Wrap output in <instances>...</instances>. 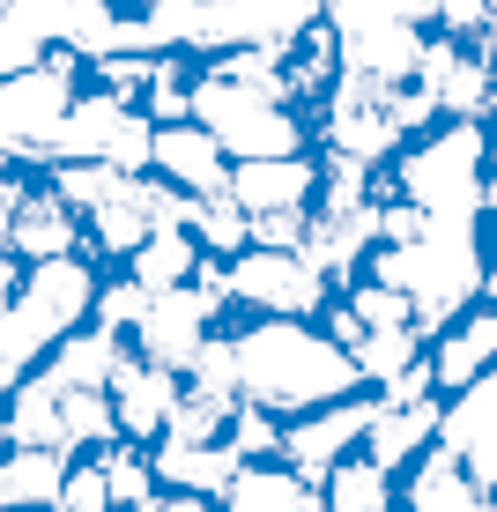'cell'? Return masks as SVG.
I'll list each match as a JSON object with an SVG mask.
<instances>
[{"label": "cell", "instance_id": "1f68e13d", "mask_svg": "<svg viewBox=\"0 0 497 512\" xmlns=\"http://www.w3.org/2000/svg\"><path fill=\"white\" fill-rule=\"evenodd\" d=\"M30 171H15V164H0V231H8V208H15V193H23Z\"/></svg>", "mask_w": 497, "mask_h": 512}, {"label": "cell", "instance_id": "cb8c5ba5", "mask_svg": "<svg viewBox=\"0 0 497 512\" xmlns=\"http://www.w3.org/2000/svg\"><path fill=\"white\" fill-rule=\"evenodd\" d=\"M60 52H75L82 67L127 52V8L119 0H67L60 8Z\"/></svg>", "mask_w": 497, "mask_h": 512}, {"label": "cell", "instance_id": "ac0fdd59", "mask_svg": "<svg viewBox=\"0 0 497 512\" xmlns=\"http://www.w3.org/2000/svg\"><path fill=\"white\" fill-rule=\"evenodd\" d=\"M438 416H446V394H416V401H379V416H371L364 431V453L379 468H416L423 453L438 446Z\"/></svg>", "mask_w": 497, "mask_h": 512}, {"label": "cell", "instance_id": "836d02e7", "mask_svg": "<svg viewBox=\"0 0 497 512\" xmlns=\"http://www.w3.org/2000/svg\"><path fill=\"white\" fill-rule=\"evenodd\" d=\"M483 245H490V282H483V297L497 305V216H483Z\"/></svg>", "mask_w": 497, "mask_h": 512}, {"label": "cell", "instance_id": "74e56055", "mask_svg": "<svg viewBox=\"0 0 497 512\" xmlns=\"http://www.w3.org/2000/svg\"><path fill=\"white\" fill-rule=\"evenodd\" d=\"M30 512H60V505H30Z\"/></svg>", "mask_w": 497, "mask_h": 512}, {"label": "cell", "instance_id": "44dd1931", "mask_svg": "<svg viewBox=\"0 0 497 512\" xmlns=\"http://www.w3.org/2000/svg\"><path fill=\"white\" fill-rule=\"evenodd\" d=\"M127 349H134V342H127L119 327H104V320H82V327H75V334H67V342H60V349H52V357L38 364V372H52L60 386H97V394H104Z\"/></svg>", "mask_w": 497, "mask_h": 512}, {"label": "cell", "instance_id": "5b68a950", "mask_svg": "<svg viewBox=\"0 0 497 512\" xmlns=\"http://www.w3.org/2000/svg\"><path fill=\"white\" fill-rule=\"evenodd\" d=\"M186 119H201V127L223 141L230 164L319 149V141H312V112H297V104L253 90V82H230V75H216V67H201V75H193V112H186Z\"/></svg>", "mask_w": 497, "mask_h": 512}, {"label": "cell", "instance_id": "d4e9b609", "mask_svg": "<svg viewBox=\"0 0 497 512\" xmlns=\"http://www.w3.org/2000/svg\"><path fill=\"white\" fill-rule=\"evenodd\" d=\"M201 245H193L186 223H171V231H149V245H134L127 253V275L141 282V290H179V282L201 275Z\"/></svg>", "mask_w": 497, "mask_h": 512}, {"label": "cell", "instance_id": "603a6c76", "mask_svg": "<svg viewBox=\"0 0 497 512\" xmlns=\"http://www.w3.org/2000/svg\"><path fill=\"white\" fill-rule=\"evenodd\" d=\"M60 483H67V453H52V446H0V512L60 505Z\"/></svg>", "mask_w": 497, "mask_h": 512}, {"label": "cell", "instance_id": "ba28073f", "mask_svg": "<svg viewBox=\"0 0 497 512\" xmlns=\"http://www.w3.org/2000/svg\"><path fill=\"white\" fill-rule=\"evenodd\" d=\"M149 141H156V119L141 112L134 97L104 90V82H82L75 112H67L60 141H52V164H119V171H149Z\"/></svg>", "mask_w": 497, "mask_h": 512}, {"label": "cell", "instance_id": "30bf717a", "mask_svg": "<svg viewBox=\"0 0 497 512\" xmlns=\"http://www.w3.org/2000/svg\"><path fill=\"white\" fill-rule=\"evenodd\" d=\"M371 416H379V394H342V401H327V409H305L297 423H282V461L305 475V483H327L334 461L364 453Z\"/></svg>", "mask_w": 497, "mask_h": 512}, {"label": "cell", "instance_id": "7402d4cb", "mask_svg": "<svg viewBox=\"0 0 497 512\" xmlns=\"http://www.w3.org/2000/svg\"><path fill=\"white\" fill-rule=\"evenodd\" d=\"M394 512H490V490L475 483V475L460 468L446 446H431V453L416 461V475H408V498H401Z\"/></svg>", "mask_w": 497, "mask_h": 512}, {"label": "cell", "instance_id": "8fae6325", "mask_svg": "<svg viewBox=\"0 0 497 512\" xmlns=\"http://www.w3.org/2000/svg\"><path fill=\"white\" fill-rule=\"evenodd\" d=\"M416 82H423V97L438 104V119H490L497 60H490V52L475 45V38H446V30H431Z\"/></svg>", "mask_w": 497, "mask_h": 512}, {"label": "cell", "instance_id": "83f0119b", "mask_svg": "<svg viewBox=\"0 0 497 512\" xmlns=\"http://www.w3.org/2000/svg\"><path fill=\"white\" fill-rule=\"evenodd\" d=\"M223 438L245 453V461H282V423H275V409H253V401H238V416H230Z\"/></svg>", "mask_w": 497, "mask_h": 512}, {"label": "cell", "instance_id": "52a82bcc", "mask_svg": "<svg viewBox=\"0 0 497 512\" xmlns=\"http://www.w3.org/2000/svg\"><path fill=\"white\" fill-rule=\"evenodd\" d=\"M334 297V282L312 268L297 245H245L223 260V305H238L245 320L268 312V320H319Z\"/></svg>", "mask_w": 497, "mask_h": 512}, {"label": "cell", "instance_id": "8d00e7d4", "mask_svg": "<svg viewBox=\"0 0 497 512\" xmlns=\"http://www.w3.org/2000/svg\"><path fill=\"white\" fill-rule=\"evenodd\" d=\"M119 8H171V0H119Z\"/></svg>", "mask_w": 497, "mask_h": 512}, {"label": "cell", "instance_id": "5bb4252c", "mask_svg": "<svg viewBox=\"0 0 497 512\" xmlns=\"http://www.w3.org/2000/svg\"><path fill=\"white\" fill-rule=\"evenodd\" d=\"M230 201H238L245 216H305L319 201V149L230 164Z\"/></svg>", "mask_w": 497, "mask_h": 512}, {"label": "cell", "instance_id": "7c38bea8", "mask_svg": "<svg viewBox=\"0 0 497 512\" xmlns=\"http://www.w3.org/2000/svg\"><path fill=\"white\" fill-rule=\"evenodd\" d=\"M0 245H8L15 260H60V253H82V216L67 208V193L45 179V171H30L23 193H15L8 208V231H0Z\"/></svg>", "mask_w": 497, "mask_h": 512}, {"label": "cell", "instance_id": "4316f807", "mask_svg": "<svg viewBox=\"0 0 497 512\" xmlns=\"http://www.w3.org/2000/svg\"><path fill=\"white\" fill-rule=\"evenodd\" d=\"M186 231H193V245H201L208 260H230V253H245V245H253V216H245L230 193H208V201L186 208Z\"/></svg>", "mask_w": 497, "mask_h": 512}, {"label": "cell", "instance_id": "f546056e", "mask_svg": "<svg viewBox=\"0 0 497 512\" xmlns=\"http://www.w3.org/2000/svg\"><path fill=\"white\" fill-rule=\"evenodd\" d=\"M141 305H149V290L119 268V275H104L97 282V312L90 320H104V327H119V334H134V320H141Z\"/></svg>", "mask_w": 497, "mask_h": 512}, {"label": "cell", "instance_id": "e0dca14e", "mask_svg": "<svg viewBox=\"0 0 497 512\" xmlns=\"http://www.w3.org/2000/svg\"><path fill=\"white\" fill-rule=\"evenodd\" d=\"M423 364H431V386L438 394H460V386H475L497 364V305H468L460 320H446L423 342Z\"/></svg>", "mask_w": 497, "mask_h": 512}, {"label": "cell", "instance_id": "4fadbf2b", "mask_svg": "<svg viewBox=\"0 0 497 512\" xmlns=\"http://www.w3.org/2000/svg\"><path fill=\"white\" fill-rule=\"evenodd\" d=\"M112 416H119V438H134V446H156V438L171 431V409L186 401V372H171V364H149V357H119L112 372Z\"/></svg>", "mask_w": 497, "mask_h": 512}, {"label": "cell", "instance_id": "7a4b0ae2", "mask_svg": "<svg viewBox=\"0 0 497 512\" xmlns=\"http://www.w3.org/2000/svg\"><path fill=\"white\" fill-rule=\"evenodd\" d=\"M490 149H497L490 119H431L394 149V164H379V201L401 193L423 216L483 223L490 216Z\"/></svg>", "mask_w": 497, "mask_h": 512}, {"label": "cell", "instance_id": "d6a6232c", "mask_svg": "<svg viewBox=\"0 0 497 512\" xmlns=\"http://www.w3.org/2000/svg\"><path fill=\"white\" fill-rule=\"evenodd\" d=\"M386 8H394V15H408V23H423V30L438 23V0H386Z\"/></svg>", "mask_w": 497, "mask_h": 512}, {"label": "cell", "instance_id": "2e32d148", "mask_svg": "<svg viewBox=\"0 0 497 512\" xmlns=\"http://www.w3.org/2000/svg\"><path fill=\"white\" fill-rule=\"evenodd\" d=\"M438 446L453 453L460 468L475 475L483 490H497V364L475 386L446 394V416H438Z\"/></svg>", "mask_w": 497, "mask_h": 512}, {"label": "cell", "instance_id": "d590c367", "mask_svg": "<svg viewBox=\"0 0 497 512\" xmlns=\"http://www.w3.org/2000/svg\"><path fill=\"white\" fill-rule=\"evenodd\" d=\"M127 512H164V498H141V505H127Z\"/></svg>", "mask_w": 497, "mask_h": 512}, {"label": "cell", "instance_id": "ffe728a7", "mask_svg": "<svg viewBox=\"0 0 497 512\" xmlns=\"http://www.w3.org/2000/svg\"><path fill=\"white\" fill-rule=\"evenodd\" d=\"M223 512H327V490L305 483L290 461L268 468V461H245L238 483L223 490Z\"/></svg>", "mask_w": 497, "mask_h": 512}, {"label": "cell", "instance_id": "d6986e66", "mask_svg": "<svg viewBox=\"0 0 497 512\" xmlns=\"http://www.w3.org/2000/svg\"><path fill=\"white\" fill-rule=\"evenodd\" d=\"M149 468H156V483H171V490H193V498H223L230 483H238V468H245V453L230 446V438H156V453H149Z\"/></svg>", "mask_w": 497, "mask_h": 512}, {"label": "cell", "instance_id": "484cf974", "mask_svg": "<svg viewBox=\"0 0 497 512\" xmlns=\"http://www.w3.org/2000/svg\"><path fill=\"white\" fill-rule=\"evenodd\" d=\"M319 490H327V512H394V468H379L371 453L334 461Z\"/></svg>", "mask_w": 497, "mask_h": 512}, {"label": "cell", "instance_id": "277c9868", "mask_svg": "<svg viewBox=\"0 0 497 512\" xmlns=\"http://www.w3.org/2000/svg\"><path fill=\"white\" fill-rule=\"evenodd\" d=\"M97 282H104V268L90 253H60V260H30L23 268L15 297L0 305V401L97 312Z\"/></svg>", "mask_w": 497, "mask_h": 512}, {"label": "cell", "instance_id": "3957f363", "mask_svg": "<svg viewBox=\"0 0 497 512\" xmlns=\"http://www.w3.org/2000/svg\"><path fill=\"white\" fill-rule=\"evenodd\" d=\"M364 275L394 282L408 297L423 334H438L446 320H460L468 305H483V282H490V245H483V223H446L431 216L416 238L401 245H371Z\"/></svg>", "mask_w": 497, "mask_h": 512}, {"label": "cell", "instance_id": "f1b7e54d", "mask_svg": "<svg viewBox=\"0 0 497 512\" xmlns=\"http://www.w3.org/2000/svg\"><path fill=\"white\" fill-rule=\"evenodd\" d=\"M60 512H112V483H104V461H67V483H60Z\"/></svg>", "mask_w": 497, "mask_h": 512}, {"label": "cell", "instance_id": "f35d334b", "mask_svg": "<svg viewBox=\"0 0 497 512\" xmlns=\"http://www.w3.org/2000/svg\"><path fill=\"white\" fill-rule=\"evenodd\" d=\"M490 512H497V498H490Z\"/></svg>", "mask_w": 497, "mask_h": 512}, {"label": "cell", "instance_id": "ab89813d", "mask_svg": "<svg viewBox=\"0 0 497 512\" xmlns=\"http://www.w3.org/2000/svg\"><path fill=\"white\" fill-rule=\"evenodd\" d=\"M0 446H8V438H0Z\"/></svg>", "mask_w": 497, "mask_h": 512}, {"label": "cell", "instance_id": "8992f818", "mask_svg": "<svg viewBox=\"0 0 497 512\" xmlns=\"http://www.w3.org/2000/svg\"><path fill=\"white\" fill-rule=\"evenodd\" d=\"M82 82H90V67H82L75 52H45L23 75H0V164L45 171L52 141H60L67 112H75V97H82Z\"/></svg>", "mask_w": 497, "mask_h": 512}, {"label": "cell", "instance_id": "e575fe53", "mask_svg": "<svg viewBox=\"0 0 497 512\" xmlns=\"http://www.w3.org/2000/svg\"><path fill=\"white\" fill-rule=\"evenodd\" d=\"M164 512H208V498H193V490H171Z\"/></svg>", "mask_w": 497, "mask_h": 512}, {"label": "cell", "instance_id": "9c48e42d", "mask_svg": "<svg viewBox=\"0 0 497 512\" xmlns=\"http://www.w3.org/2000/svg\"><path fill=\"white\" fill-rule=\"evenodd\" d=\"M327 15V0H193V60H216L230 45H282L290 52Z\"/></svg>", "mask_w": 497, "mask_h": 512}, {"label": "cell", "instance_id": "6da1fadb", "mask_svg": "<svg viewBox=\"0 0 497 512\" xmlns=\"http://www.w3.org/2000/svg\"><path fill=\"white\" fill-rule=\"evenodd\" d=\"M230 357H238V401L275 409V416H305V409L342 401V394H364L357 357L312 320L253 312L245 327H230Z\"/></svg>", "mask_w": 497, "mask_h": 512}, {"label": "cell", "instance_id": "4dcf8cb0", "mask_svg": "<svg viewBox=\"0 0 497 512\" xmlns=\"http://www.w3.org/2000/svg\"><path fill=\"white\" fill-rule=\"evenodd\" d=\"M490 15H497V0H438V23L431 30H446V38H483Z\"/></svg>", "mask_w": 497, "mask_h": 512}, {"label": "cell", "instance_id": "9a60e30c", "mask_svg": "<svg viewBox=\"0 0 497 512\" xmlns=\"http://www.w3.org/2000/svg\"><path fill=\"white\" fill-rule=\"evenodd\" d=\"M149 171L171 179L186 201H208V193H230V156L223 141L201 127V119H164L149 141Z\"/></svg>", "mask_w": 497, "mask_h": 512}]
</instances>
